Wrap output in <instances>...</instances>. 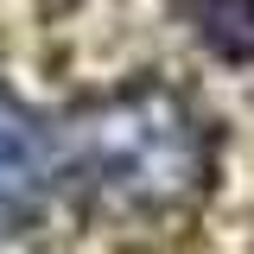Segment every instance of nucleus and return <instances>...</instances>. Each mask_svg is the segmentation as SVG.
Here are the masks:
<instances>
[{"instance_id": "nucleus-1", "label": "nucleus", "mask_w": 254, "mask_h": 254, "mask_svg": "<svg viewBox=\"0 0 254 254\" xmlns=\"http://www.w3.org/2000/svg\"><path fill=\"white\" fill-rule=\"evenodd\" d=\"M210 172V133L172 89H127L70 115H26L0 95V197L64 190L76 203L165 210Z\"/></svg>"}, {"instance_id": "nucleus-2", "label": "nucleus", "mask_w": 254, "mask_h": 254, "mask_svg": "<svg viewBox=\"0 0 254 254\" xmlns=\"http://www.w3.org/2000/svg\"><path fill=\"white\" fill-rule=\"evenodd\" d=\"M197 38L216 51V58H254V0H185Z\"/></svg>"}]
</instances>
